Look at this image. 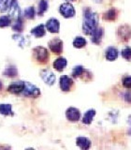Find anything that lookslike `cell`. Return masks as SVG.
<instances>
[{"label": "cell", "instance_id": "6da1fadb", "mask_svg": "<svg viewBox=\"0 0 131 150\" xmlns=\"http://www.w3.org/2000/svg\"><path fill=\"white\" fill-rule=\"evenodd\" d=\"M97 23H98L97 14L93 12L91 9L87 8L84 11L83 23H82V30L84 34L91 35L93 31L97 27Z\"/></svg>", "mask_w": 131, "mask_h": 150}, {"label": "cell", "instance_id": "7a4b0ae2", "mask_svg": "<svg viewBox=\"0 0 131 150\" xmlns=\"http://www.w3.org/2000/svg\"><path fill=\"white\" fill-rule=\"evenodd\" d=\"M33 53H34V57L35 59L39 63H47L49 59V53L47 51L46 48L44 47H36V48L33 50Z\"/></svg>", "mask_w": 131, "mask_h": 150}, {"label": "cell", "instance_id": "3957f363", "mask_svg": "<svg viewBox=\"0 0 131 150\" xmlns=\"http://www.w3.org/2000/svg\"><path fill=\"white\" fill-rule=\"evenodd\" d=\"M23 95L26 97H33L36 98L40 94L39 89L37 86H35L34 84H32L30 83H25V88L23 90Z\"/></svg>", "mask_w": 131, "mask_h": 150}, {"label": "cell", "instance_id": "277c9868", "mask_svg": "<svg viewBox=\"0 0 131 150\" xmlns=\"http://www.w3.org/2000/svg\"><path fill=\"white\" fill-rule=\"evenodd\" d=\"M59 11L65 18H72L75 15L74 7L70 3H68V2L61 5Z\"/></svg>", "mask_w": 131, "mask_h": 150}, {"label": "cell", "instance_id": "5b68a950", "mask_svg": "<svg viewBox=\"0 0 131 150\" xmlns=\"http://www.w3.org/2000/svg\"><path fill=\"white\" fill-rule=\"evenodd\" d=\"M51 51L55 54H60L63 51V41L59 39H54L49 42Z\"/></svg>", "mask_w": 131, "mask_h": 150}, {"label": "cell", "instance_id": "8992f818", "mask_svg": "<svg viewBox=\"0 0 131 150\" xmlns=\"http://www.w3.org/2000/svg\"><path fill=\"white\" fill-rule=\"evenodd\" d=\"M118 36L121 40L127 41L131 38V28L128 25H122L118 29Z\"/></svg>", "mask_w": 131, "mask_h": 150}, {"label": "cell", "instance_id": "52a82bcc", "mask_svg": "<svg viewBox=\"0 0 131 150\" xmlns=\"http://www.w3.org/2000/svg\"><path fill=\"white\" fill-rule=\"evenodd\" d=\"M42 80L49 86H53L55 82V75L49 69H43L40 73Z\"/></svg>", "mask_w": 131, "mask_h": 150}, {"label": "cell", "instance_id": "ba28073f", "mask_svg": "<svg viewBox=\"0 0 131 150\" xmlns=\"http://www.w3.org/2000/svg\"><path fill=\"white\" fill-rule=\"evenodd\" d=\"M66 116H67L68 120L71 121V122H76L80 119L81 117V112L77 109V108L74 107H70L66 112Z\"/></svg>", "mask_w": 131, "mask_h": 150}, {"label": "cell", "instance_id": "9c48e42d", "mask_svg": "<svg viewBox=\"0 0 131 150\" xmlns=\"http://www.w3.org/2000/svg\"><path fill=\"white\" fill-rule=\"evenodd\" d=\"M72 84H73L72 79L67 76V75H63V76L60 78V87L63 91L65 92L69 91L70 88L72 86Z\"/></svg>", "mask_w": 131, "mask_h": 150}, {"label": "cell", "instance_id": "30bf717a", "mask_svg": "<svg viewBox=\"0 0 131 150\" xmlns=\"http://www.w3.org/2000/svg\"><path fill=\"white\" fill-rule=\"evenodd\" d=\"M46 27L51 33H58L59 32V28H60V23L57 19L51 18L46 23Z\"/></svg>", "mask_w": 131, "mask_h": 150}, {"label": "cell", "instance_id": "8fae6325", "mask_svg": "<svg viewBox=\"0 0 131 150\" xmlns=\"http://www.w3.org/2000/svg\"><path fill=\"white\" fill-rule=\"evenodd\" d=\"M23 88H25V83L16 82V83H12L11 86L8 87V91L12 94H19L23 92Z\"/></svg>", "mask_w": 131, "mask_h": 150}, {"label": "cell", "instance_id": "7c38bea8", "mask_svg": "<svg viewBox=\"0 0 131 150\" xmlns=\"http://www.w3.org/2000/svg\"><path fill=\"white\" fill-rule=\"evenodd\" d=\"M76 144L82 150H87L91 146V141L85 137H78L76 140Z\"/></svg>", "mask_w": 131, "mask_h": 150}, {"label": "cell", "instance_id": "4fadbf2b", "mask_svg": "<svg viewBox=\"0 0 131 150\" xmlns=\"http://www.w3.org/2000/svg\"><path fill=\"white\" fill-rule=\"evenodd\" d=\"M91 35H92V41L94 43L99 44L101 41V39H102V36H103V29L102 28L96 27V29L93 31Z\"/></svg>", "mask_w": 131, "mask_h": 150}, {"label": "cell", "instance_id": "5bb4252c", "mask_svg": "<svg viewBox=\"0 0 131 150\" xmlns=\"http://www.w3.org/2000/svg\"><path fill=\"white\" fill-rule=\"evenodd\" d=\"M67 64H68V62H67V60H66V58L59 57L54 62V68L56 70H58V71H62V70L66 68Z\"/></svg>", "mask_w": 131, "mask_h": 150}, {"label": "cell", "instance_id": "9a60e30c", "mask_svg": "<svg viewBox=\"0 0 131 150\" xmlns=\"http://www.w3.org/2000/svg\"><path fill=\"white\" fill-rule=\"evenodd\" d=\"M9 11H11V15L15 17L16 19L21 17V9H20V8H19L16 0H14L13 3L11 4V8H9Z\"/></svg>", "mask_w": 131, "mask_h": 150}, {"label": "cell", "instance_id": "2e32d148", "mask_svg": "<svg viewBox=\"0 0 131 150\" xmlns=\"http://www.w3.org/2000/svg\"><path fill=\"white\" fill-rule=\"evenodd\" d=\"M118 57V51L114 47H110L106 52V59L109 61H114Z\"/></svg>", "mask_w": 131, "mask_h": 150}, {"label": "cell", "instance_id": "e0dca14e", "mask_svg": "<svg viewBox=\"0 0 131 150\" xmlns=\"http://www.w3.org/2000/svg\"><path fill=\"white\" fill-rule=\"evenodd\" d=\"M96 115V111L95 110H89L87 111L85 114L83 115V118H82V123L83 124H86V125H89L92 123L93 121V118L94 116Z\"/></svg>", "mask_w": 131, "mask_h": 150}, {"label": "cell", "instance_id": "ac0fdd59", "mask_svg": "<svg viewBox=\"0 0 131 150\" xmlns=\"http://www.w3.org/2000/svg\"><path fill=\"white\" fill-rule=\"evenodd\" d=\"M31 33L37 38H41L45 35V26L43 25H39L36 26L35 28H33Z\"/></svg>", "mask_w": 131, "mask_h": 150}, {"label": "cell", "instance_id": "d6986e66", "mask_svg": "<svg viewBox=\"0 0 131 150\" xmlns=\"http://www.w3.org/2000/svg\"><path fill=\"white\" fill-rule=\"evenodd\" d=\"M103 17H104L105 20H108V21H114L117 18V11L115 8H111L104 14Z\"/></svg>", "mask_w": 131, "mask_h": 150}, {"label": "cell", "instance_id": "ffe728a7", "mask_svg": "<svg viewBox=\"0 0 131 150\" xmlns=\"http://www.w3.org/2000/svg\"><path fill=\"white\" fill-rule=\"evenodd\" d=\"M86 45V40L82 37H77L76 39L73 40V46L75 48H82Z\"/></svg>", "mask_w": 131, "mask_h": 150}, {"label": "cell", "instance_id": "44dd1931", "mask_svg": "<svg viewBox=\"0 0 131 150\" xmlns=\"http://www.w3.org/2000/svg\"><path fill=\"white\" fill-rule=\"evenodd\" d=\"M14 0H0V11H6L9 9Z\"/></svg>", "mask_w": 131, "mask_h": 150}, {"label": "cell", "instance_id": "7402d4cb", "mask_svg": "<svg viewBox=\"0 0 131 150\" xmlns=\"http://www.w3.org/2000/svg\"><path fill=\"white\" fill-rule=\"evenodd\" d=\"M0 114L4 115H12L11 104H0Z\"/></svg>", "mask_w": 131, "mask_h": 150}, {"label": "cell", "instance_id": "603a6c76", "mask_svg": "<svg viewBox=\"0 0 131 150\" xmlns=\"http://www.w3.org/2000/svg\"><path fill=\"white\" fill-rule=\"evenodd\" d=\"M47 9H48V2L46 0H40V2L39 4V14L42 15Z\"/></svg>", "mask_w": 131, "mask_h": 150}, {"label": "cell", "instance_id": "cb8c5ba5", "mask_svg": "<svg viewBox=\"0 0 131 150\" xmlns=\"http://www.w3.org/2000/svg\"><path fill=\"white\" fill-rule=\"evenodd\" d=\"M11 23V19L9 16H1L0 17V27L8 26Z\"/></svg>", "mask_w": 131, "mask_h": 150}, {"label": "cell", "instance_id": "d4e9b609", "mask_svg": "<svg viewBox=\"0 0 131 150\" xmlns=\"http://www.w3.org/2000/svg\"><path fill=\"white\" fill-rule=\"evenodd\" d=\"M84 72V69L82 66H77L73 69V71H72V76L74 78H78L80 77L81 75H82V73Z\"/></svg>", "mask_w": 131, "mask_h": 150}, {"label": "cell", "instance_id": "484cf974", "mask_svg": "<svg viewBox=\"0 0 131 150\" xmlns=\"http://www.w3.org/2000/svg\"><path fill=\"white\" fill-rule=\"evenodd\" d=\"M4 75H5V76H8V77H14V76H16V75H17V69H16V68H14V67L8 68L4 71Z\"/></svg>", "mask_w": 131, "mask_h": 150}, {"label": "cell", "instance_id": "4316f807", "mask_svg": "<svg viewBox=\"0 0 131 150\" xmlns=\"http://www.w3.org/2000/svg\"><path fill=\"white\" fill-rule=\"evenodd\" d=\"M12 29L14 31H17V32H21L23 30V21H22V18H18L16 20L15 25L12 26Z\"/></svg>", "mask_w": 131, "mask_h": 150}, {"label": "cell", "instance_id": "83f0119b", "mask_svg": "<svg viewBox=\"0 0 131 150\" xmlns=\"http://www.w3.org/2000/svg\"><path fill=\"white\" fill-rule=\"evenodd\" d=\"M25 16L27 19H33L35 17V8L33 7H30L26 8L25 11Z\"/></svg>", "mask_w": 131, "mask_h": 150}, {"label": "cell", "instance_id": "f1b7e54d", "mask_svg": "<svg viewBox=\"0 0 131 150\" xmlns=\"http://www.w3.org/2000/svg\"><path fill=\"white\" fill-rule=\"evenodd\" d=\"M122 56L125 60H130L131 59V48L130 47H126L123 51H122Z\"/></svg>", "mask_w": 131, "mask_h": 150}, {"label": "cell", "instance_id": "f546056e", "mask_svg": "<svg viewBox=\"0 0 131 150\" xmlns=\"http://www.w3.org/2000/svg\"><path fill=\"white\" fill-rule=\"evenodd\" d=\"M123 86H124L125 88L131 89V76L125 77V78L123 80Z\"/></svg>", "mask_w": 131, "mask_h": 150}, {"label": "cell", "instance_id": "4dcf8cb0", "mask_svg": "<svg viewBox=\"0 0 131 150\" xmlns=\"http://www.w3.org/2000/svg\"><path fill=\"white\" fill-rule=\"evenodd\" d=\"M13 39L14 40H20V42H19L20 46H23V37L18 36V35H14L13 36Z\"/></svg>", "mask_w": 131, "mask_h": 150}, {"label": "cell", "instance_id": "1f68e13d", "mask_svg": "<svg viewBox=\"0 0 131 150\" xmlns=\"http://www.w3.org/2000/svg\"><path fill=\"white\" fill-rule=\"evenodd\" d=\"M66 1H68V2H73V1H76V0H66Z\"/></svg>", "mask_w": 131, "mask_h": 150}, {"label": "cell", "instance_id": "d6a6232c", "mask_svg": "<svg viewBox=\"0 0 131 150\" xmlns=\"http://www.w3.org/2000/svg\"><path fill=\"white\" fill-rule=\"evenodd\" d=\"M1 89H2V83L0 82V90H1Z\"/></svg>", "mask_w": 131, "mask_h": 150}, {"label": "cell", "instance_id": "836d02e7", "mask_svg": "<svg viewBox=\"0 0 131 150\" xmlns=\"http://www.w3.org/2000/svg\"><path fill=\"white\" fill-rule=\"evenodd\" d=\"M130 133H131V129H130Z\"/></svg>", "mask_w": 131, "mask_h": 150}]
</instances>
